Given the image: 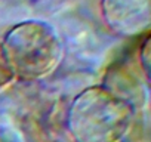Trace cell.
I'll use <instances>...</instances> for the list:
<instances>
[{
    "mask_svg": "<svg viewBox=\"0 0 151 142\" xmlns=\"http://www.w3.org/2000/svg\"><path fill=\"white\" fill-rule=\"evenodd\" d=\"M139 67L144 71V76L150 80V34L144 36V42L139 47Z\"/></svg>",
    "mask_w": 151,
    "mask_h": 142,
    "instance_id": "5",
    "label": "cell"
},
{
    "mask_svg": "<svg viewBox=\"0 0 151 142\" xmlns=\"http://www.w3.org/2000/svg\"><path fill=\"white\" fill-rule=\"evenodd\" d=\"M99 12L104 25L117 37L150 34L151 0H99Z\"/></svg>",
    "mask_w": 151,
    "mask_h": 142,
    "instance_id": "3",
    "label": "cell"
},
{
    "mask_svg": "<svg viewBox=\"0 0 151 142\" xmlns=\"http://www.w3.org/2000/svg\"><path fill=\"white\" fill-rule=\"evenodd\" d=\"M136 121V105L105 83L85 87L67 107L71 142H124Z\"/></svg>",
    "mask_w": 151,
    "mask_h": 142,
    "instance_id": "1",
    "label": "cell"
},
{
    "mask_svg": "<svg viewBox=\"0 0 151 142\" xmlns=\"http://www.w3.org/2000/svg\"><path fill=\"white\" fill-rule=\"evenodd\" d=\"M17 82L14 73L11 71L3 53H2V47H0V93L5 92L6 89H9L14 83Z\"/></svg>",
    "mask_w": 151,
    "mask_h": 142,
    "instance_id": "4",
    "label": "cell"
},
{
    "mask_svg": "<svg viewBox=\"0 0 151 142\" xmlns=\"http://www.w3.org/2000/svg\"><path fill=\"white\" fill-rule=\"evenodd\" d=\"M0 47L17 82L52 77L67 53L59 31L40 19H27L11 27L0 40Z\"/></svg>",
    "mask_w": 151,
    "mask_h": 142,
    "instance_id": "2",
    "label": "cell"
}]
</instances>
